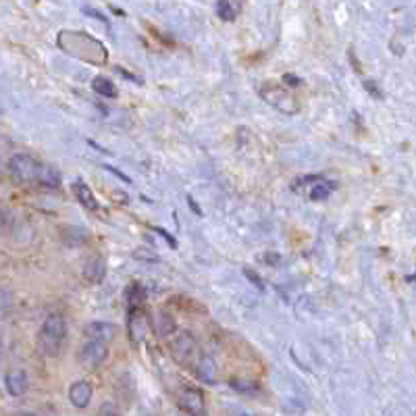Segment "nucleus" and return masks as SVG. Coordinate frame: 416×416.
<instances>
[{
  "instance_id": "nucleus-1",
  "label": "nucleus",
  "mask_w": 416,
  "mask_h": 416,
  "mask_svg": "<svg viewBox=\"0 0 416 416\" xmlns=\"http://www.w3.org/2000/svg\"><path fill=\"white\" fill-rule=\"evenodd\" d=\"M11 177L17 183H32V185H44V187H59L61 185V173L52 165H44L36 160L30 154H15L11 156L7 165Z\"/></svg>"
},
{
  "instance_id": "nucleus-2",
  "label": "nucleus",
  "mask_w": 416,
  "mask_h": 416,
  "mask_svg": "<svg viewBox=\"0 0 416 416\" xmlns=\"http://www.w3.org/2000/svg\"><path fill=\"white\" fill-rule=\"evenodd\" d=\"M56 44L65 54L75 56L79 61H85V63L96 65V67H100L109 61V52H107V48H104V44L85 32L63 30L56 38Z\"/></svg>"
},
{
  "instance_id": "nucleus-3",
  "label": "nucleus",
  "mask_w": 416,
  "mask_h": 416,
  "mask_svg": "<svg viewBox=\"0 0 416 416\" xmlns=\"http://www.w3.org/2000/svg\"><path fill=\"white\" fill-rule=\"evenodd\" d=\"M67 337V323L61 315H48L38 333V350L44 356H56Z\"/></svg>"
},
{
  "instance_id": "nucleus-4",
  "label": "nucleus",
  "mask_w": 416,
  "mask_h": 416,
  "mask_svg": "<svg viewBox=\"0 0 416 416\" xmlns=\"http://www.w3.org/2000/svg\"><path fill=\"white\" fill-rule=\"evenodd\" d=\"M260 98L273 107L275 111L283 113V115H295L300 111V102L295 100V96L285 90L283 85H275V83H262L260 90H258Z\"/></svg>"
},
{
  "instance_id": "nucleus-5",
  "label": "nucleus",
  "mask_w": 416,
  "mask_h": 416,
  "mask_svg": "<svg viewBox=\"0 0 416 416\" xmlns=\"http://www.w3.org/2000/svg\"><path fill=\"white\" fill-rule=\"evenodd\" d=\"M171 356L179 366H194L196 356H198V342L191 333H181L173 344H171Z\"/></svg>"
},
{
  "instance_id": "nucleus-6",
  "label": "nucleus",
  "mask_w": 416,
  "mask_h": 416,
  "mask_svg": "<svg viewBox=\"0 0 416 416\" xmlns=\"http://www.w3.org/2000/svg\"><path fill=\"white\" fill-rule=\"evenodd\" d=\"M77 358H79V362L83 366L96 368V366H100L104 360L109 358V348H107V344H100V342H85L79 348Z\"/></svg>"
},
{
  "instance_id": "nucleus-7",
  "label": "nucleus",
  "mask_w": 416,
  "mask_h": 416,
  "mask_svg": "<svg viewBox=\"0 0 416 416\" xmlns=\"http://www.w3.org/2000/svg\"><path fill=\"white\" fill-rule=\"evenodd\" d=\"M127 327H129V337H132V342H134V344H140V342L146 340V335H148V331H150V319H148V315H146L142 308H132Z\"/></svg>"
},
{
  "instance_id": "nucleus-8",
  "label": "nucleus",
  "mask_w": 416,
  "mask_h": 416,
  "mask_svg": "<svg viewBox=\"0 0 416 416\" xmlns=\"http://www.w3.org/2000/svg\"><path fill=\"white\" fill-rule=\"evenodd\" d=\"M181 406L191 414V416H206V406H204V395L196 387H185L179 395Z\"/></svg>"
},
{
  "instance_id": "nucleus-9",
  "label": "nucleus",
  "mask_w": 416,
  "mask_h": 416,
  "mask_svg": "<svg viewBox=\"0 0 416 416\" xmlns=\"http://www.w3.org/2000/svg\"><path fill=\"white\" fill-rule=\"evenodd\" d=\"M83 335L90 337V342H100V344H109L115 340L117 335V327L111 323H87L83 327Z\"/></svg>"
},
{
  "instance_id": "nucleus-10",
  "label": "nucleus",
  "mask_w": 416,
  "mask_h": 416,
  "mask_svg": "<svg viewBox=\"0 0 416 416\" xmlns=\"http://www.w3.org/2000/svg\"><path fill=\"white\" fill-rule=\"evenodd\" d=\"M104 275H107V262H104V258L98 256V254L90 256L85 260V264H83V279L87 283L96 285V283H102Z\"/></svg>"
},
{
  "instance_id": "nucleus-11",
  "label": "nucleus",
  "mask_w": 416,
  "mask_h": 416,
  "mask_svg": "<svg viewBox=\"0 0 416 416\" xmlns=\"http://www.w3.org/2000/svg\"><path fill=\"white\" fill-rule=\"evenodd\" d=\"M5 385H7V391L13 395V397H19L23 395L28 389H30V379H28V373L21 371V368H13L7 373L5 377Z\"/></svg>"
},
{
  "instance_id": "nucleus-12",
  "label": "nucleus",
  "mask_w": 416,
  "mask_h": 416,
  "mask_svg": "<svg viewBox=\"0 0 416 416\" xmlns=\"http://www.w3.org/2000/svg\"><path fill=\"white\" fill-rule=\"evenodd\" d=\"M92 395H94V389L87 381H75L69 387V402L75 408H87L92 402Z\"/></svg>"
},
{
  "instance_id": "nucleus-13",
  "label": "nucleus",
  "mask_w": 416,
  "mask_h": 416,
  "mask_svg": "<svg viewBox=\"0 0 416 416\" xmlns=\"http://www.w3.org/2000/svg\"><path fill=\"white\" fill-rule=\"evenodd\" d=\"M150 327L156 331V335H158V337H169V335H173V333H175L177 323H175V319L169 315V312L158 310V312H154V317L150 319Z\"/></svg>"
},
{
  "instance_id": "nucleus-14",
  "label": "nucleus",
  "mask_w": 416,
  "mask_h": 416,
  "mask_svg": "<svg viewBox=\"0 0 416 416\" xmlns=\"http://www.w3.org/2000/svg\"><path fill=\"white\" fill-rule=\"evenodd\" d=\"M71 189H73L77 202H79L83 208H87V211H98V200L94 198V191L90 189V185H87L85 181L75 179L73 185H71Z\"/></svg>"
},
{
  "instance_id": "nucleus-15",
  "label": "nucleus",
  "mask_w": 416,
  "mask_h": 416,
  "mask_svg": "<svg viewBox=\"0 0 416 416\" xmlns=\"http://www.w3.org/2000/svg\"><path fill=\"white\" fill-rule=\"evenodd\" d=\"M196 373H198L200 381H204L208 385L217 383V364L211 356H200L196 360Z\"/></svg>"
},
{
  "instance_id": "nucleus-16",
  "label": "nucleus",
  "mask_w": 416,
  "mask_h": 416,
  "mask_svg": "<svg viewBox=\"0 0 416 416\" xmlns=\"http://www.w3.org/2000/svg\"><path fill=\"white\" fill-rule=\"evenodd\" d=\"M92 87H94V92L96 94H100L102 98H109V100H113V98H117V85L111 81V79H107V77H94V81H92Z\"/></svg>"
},
{
  "instance_id": "nucleus-17",
  "label": "nucleus",
  "mask_w": 416,
  "mask_h": 416,
  "mask_svg": "<svg viewBox=\"0 0 416 416\" xmlns=\"http://www.w3.org/2000/svg\"><path fill=\"white\" fill-rule=\"evenodd\" d=\"M242 11V3H229V0H221L217 5V15L223 21H236Z\"/></svg>"
},
{
  "instance_id": "nucleus-18",
  "label": "nucleus",
  "mask_w": 416,
  "mask_h": 416,
  "mask_svg": "<svg viewBox=\"0 0 416 416\" xmlns=\"http://www.w3.org/2000/svg\"><path fill=\"white\" fill-rule=\"evenodd\" d=\"M331 191H333V183H329V181H319L315 187H312L310 198L315 200V202H319V200H327V198L331 196Z\"/></svg>"
},
{
  "instance_id": "nucleus-19",
  "label": "nucleus",
  "mask_w": 416,
  "mask_h": 416,
  "mask_svg": "<svg viewBox=\"0 0 416 416\" xmlns=\"http://www.w3.org/2000/svg\"><path fill=\"white\" fill-rule=\"evenodd\" d=\"M11 308H13V295H11V291L0 287V319L7 317Z\"/></svg>"
},
{
  "instance_id": "nucleus-20",
  "label": "nucleus",
  "mask_w": 416,
  "mask_h": 416,
  "mask_svg": "<svg viewBox=\"0 0 416 416\" xmlns=\"http://www.w3.org/2000/svg\"><path fill=\"white\" fill-rule=\"evenodd\" d=\"M244 275L250 279V283H254V285H256L260 291H264V283H262V279H260V275H258L256 271H252V269H248V267H246V269H244Z\"/></svg>"
},
{
  "instance_id": "nucleus-21",
  "label": "nucleus",
  "mask_w": 416,
  "mask_h": 416,
  "mask_svg": "<svg viewBox=\"0 0 416 416\" xmlns=\"http://www.w3.org/2000/svg\"><path fill=\"white\" fill-rule=\"evenodd\" d=\"M364 90H366V92H371V94H373L377 100H381V98H383V92L379 90L377 81H373V79H366V81H364Z\"/></svg>"
},
{
  "instance_id": "nucleus-22",
  "label": "nucleus",
  "mask_w": 416,
  "mask_h": 416,
  "mask_svg": "<svg viewBox=\"0 0 416 416\" xmlns=\"http://www.w3.org/2000/svg\"><path fill=\"white\" fill-rule=\"evenodd\" d=\"M283 81H285L287 85H291V87L302 85V79H300V77H295V75H291V73H285V75H283Z\"/></svg>"
},
{
  "instance_id": "nucleus-23",
  "label": "nucleus",
  "mask_w": 416,
  "mask_h": 416,
  "mask_svg": "<svg viewBox=\"0 0 416 416\" xmlns=\"http://www.w3.org/2000/svg\"><path fill=\"white\" fill-rule=\"evenodd\" d=\"M154 231H156L158 236H163V238H165V240H167V242H169V244H171L173 248H177V242H175V240H173V238H171V236H169V233H167L165 229H160V227H154Z\"/></svg>"
},
{
  "instance_id": "nucleus-24",
  "label": "nucleus",
  "mask_w": 416,
  "mask_h": 416,
  "mask_svg": "<svg viewBox=\"0 0 416 416\" xmlns=\"http://www.w3.org/2000/svg\"><path fill=\"white\" fill-rule=\"evenodd\" d=\"M115 414H117V410H115L111 404H107V406L100 408V416H115Z\"/></svg>"
},
{
  "instance_id": "nucleus-25",
  "label": "nucleus",
  "mask_w": 416,
  "mask_h": 416,
  "mask_svg": "<svg viewBox=\"0 0 416 416\" xmlns=\"http://www.w3.org/2000/svg\"><path fill=\"white\" fill-rule=\"evenodd\" d=\"M187 202H189V206L194 208V213L198 215V217H202V211H200V208L196 206V202H194V198H187Z\"/></svg>"
},
{
  "instance_id": "nucleus-26",
  "label": "nucleus",
  "mask_w": 416,
  "mask_h": 416,
  "mask_svg": "<svg viewBox=\"0 0 416 416\" xmlns=\"http://www.w3.org/2000/svg\"><path fill=\"white\" fill-rule=\"evenodd\" d=\"M5 175V167H3V163H0V177Z\"/></svg>"
},
{
  "instance_id": "nucleus-27",
  "label": "nucleus",
  "mask_w": 416,
  "mask_h": 416,
  "mask_svg": "<svg viewBox=\"0 0 416 416\" xmlns=\"http://www.w3.org/2000/svg\"><path fill=\"white\" fill-rule=\"evenodd\" d=\"M25 416H36V414H25Z\"/></svg>"
},
{
  "instance_id": "nucleus-28",
  "label": "nucleus",
  "mask_w": 416,
  "mask_h": 416,
  "mask_svg": "<svg viewBox=\"0 0 416 416\" xmlns=\"http://www.w3.org/2000/svg\"><path fill=\"white\" fill-rule=\"evenodd\" d=\"M242 416H250V414H242Z\"/></svg>"
}]
</instances>
